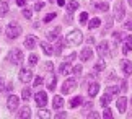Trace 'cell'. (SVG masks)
I'll use <instances>...</instances> for the list:
<instances>
[{
	"mask_svg": "<svg viewBox=\"0 0 132 119\" xmlns=\"http://www.w3.org/2000/svg\"><path fill=\"white\" fill-rule=\"evenodd\" d=\"M100 25H101V20L93 18V20H90V23H88V29H95V28H98Z\"/></svg>",
	"mask_w": 132,
	"mask_h": 119,
	"instance_id": "d4e9b609",
	"label": "cell"
},
{
	"mask_svg": "<svg viewBox=\"0 0 132 119\" xmlns=\"http://www.w3.org/2000/svg\"><path fill=\"white\" fill-rule=\"evenodd\" d=\"M111 26H113V18L108 17V18H106V25H104V31H103V34H106V29H109Z\"/></svg>",
	"mask_w": 132,
	"mask_h": 119,
	"instance_id": "1f68e13d",
	"label": "cell"
},
{
	"mask_svg": "<svg viewBox=\"0 0 132 119\" xmlns=\"http://www.w3.org/2000/svg\"><path fill=\"white\" fill-rule=\"evenodd\" d=\"M88 117H93V119H96V117H98V114H96V113H90V114H88Z\"/></svg>",
	"mask_w": 132,
	"mask_h": 119,
	"instance_id": "c3c4849f",
	"label": "cell"
},
{
	"mask_svg": "<svg viewBox=\"0 0 132 119\" xmlns=\"http://www.w3.org/2000/svg\"><path fill=\"white\" fill-rule=\"evenodd\" d=\"M77 8H78V2H77V0H70V2L67 3V10H69V13H73Z\"/></svg>",
	"mask_w": 132,
	"mask_h": 119,
	"instance_id": "603a6c76",
	"label": "cell"
},
{
	"mask_svg": "<svg viewBox=\"0 0 132 119\" xmlns=\"http://www.w3.org/2000/svg\"><path fill=\"white\" fill-rule=\"evenodd\" d=\"M127 3H129V5H130V7H132V0H127Z\"/></svg>",
	"mask_w": 132,
	"mask_h": 119,
	"instance_id": "816d5d0a",
	"label": "cell"
},
{
	"mask_svg": "<svg viewBox=\"0 0 132 119\" xmlns=\"http://www.w3.org/2000/svg\"><path fill=\"white\" fill-rule=\"evenodd\" d=\"M75 57H77V54H75V52H70V54H69V57L65 59V62H72Z\"/></svg>",
	"mask_w": 132,
	"mask_h": 119,
	"instance_id": "7bdbcfd3",
	"label": "cell"
},
{
	"mask_svg": "<svg viewBox=\"0 0 132 119\" xmlns=\"http://www.w3.org/2000/svg\"><path fill=\"white\" fill-rule=\"evenodd\" d=\"M87 20H88V13H85V12H83L82 15H80V23H82V25H83V23H87Z\"/></svg>",
	"mask_w": 132,
	"mask_h": 119,
	"instance_id": "ab89813d",
	"label": "cell"
},
{
	"mask_svg": "<svg viewBox=\"0 0 132 119\" xmlns=\"http://www.w3.org/2000/svg\"><path fill=\"white\" fill-rule=\"evenodd\" d=\"M109 101H111V95H109V93H104V95H103V98H101V106H108L109 105Z\"/></svg>",
	"mask_w": 132,
	"mask_h": 119,
	"instance_id": "484cf974",
	"label": "cell"
},
{
	"mask_svg": "<svg viewBox=\"0 0 132 119\" xmlns=\"http://www.w3.org/2000/svg\"><path fill=\"white\" fill-rule=\"evenodd\" d=\"M21 96H23V100H24V101H28L29 98H31V90H29V88H23Z\"/></svg>",
	"mask_w": 132,
	"mask_h": 119,
	"instance_id": "83f0119b",
	"label": "cell"
},
{
	"mask_svg": "<svg viewBox=\"0 0 132 119\" xmlns=\"http://www.w3.org/2000/svg\"><path fill=\"white\" fill-rule=\"evenodd\" d=\"M106 93H109V95H116V93H119V86H108V88H106Z\"/></svg>",
	"mask_w": 132,
	"mask_h": 119,
	"instance_id": "d6a6232c",
	"label": "cell"
},
{
	"mask_svg": "<svg viewBox=\"0 0 132 119\" xmlns=\"http://www.w3.org/2000/svg\"><path fill=\"white\" fill-rule=\"evenodd\" d=\"M41 47H43V51H44L46 55H52V54H54V49L51 47V44L46 43V41H43V43H41Z\"/></svg>",
	"mask_w": 132,
	"mask_h": 119,
	"instance_id": "ac0fdd59",
	"label": "cell"
},
{
	"mask_svg": "<svg viewBox=\"0 0 132 119\" xmlns=\"http://www.w3.org/2000/svg\"><path fill=\"white\" fill-rule=\"evenodd\" d=\"M57 3L60 5V7H64V5H65V0H57Z\"/></svg>",
	"mask_w": 132,
	"mask_h": 119,
	"instance_id": "f907efd6",
	"label": "cell"
},
{
	"mask_svg": "<svg viewBox=\"0 0 132 119\" xmlns=\"http://www.w3.org/2000/svg\"><path fill=\"white\" fill-rule=\"evenodd\" d=\"M3 88H5V82H3L2 77H0V91H3Z\"/></svg>",
	"mask_w": 132,
	"mask_h": 119,
	"instance_id": "f6af8a7d",
	"label": "cell"
},
{
	"mask_svg": "<svg viewBox=\"0 0 132 119\" xmlns=\"http://www.w3.org/2000/svg\"><path fill=\"white\" fill-rule=\"evenodd\" d=\"M54 18H55V13H49V15H46V17H44L43 21H44V23H51Z\"/></svg>",
	"mask_w": 132,
	"mask_h": 119,
	"instance_id": "836d02e7",
	"label": "cell"
},
{
	"mask_svg": "<svg viewBox=\"0 0 132 119\" xmlns=\"http://www.w3.org/2000/svg\"><path fill=\"white\" fill-rule=\"evenodd\" d=\"M7 13H8V5L7 2H2L0 3V17H5Z\"/></svg>",
	"mask_w": 132,
	"mask_h": 119,
	"instance_id": "4316f807",
	"label": "cell"
},
{
	"mask_svg": "<svg viewBox=\"0 0 132 119\" xmlns=\"http://www.w3.org/2000/svg\"><path fill=\"white\" fill-rule=\"evenodd\" d=\"M75 88H77V80L69 78V80H65L64 85H62V93L64 95H69V93H72Z\"/></svg>",
	"mask_w": 132,
	"mask_h": 119,
	"instance_id": "277c9868",
	"label": "cell"
},
{
	"mask_svg": "<svg viewBox=\"0 0 132 119\" xmlns=\"http://www.w3.org/2000/svg\"><path fill=\"white\" fill-rule=\"evenodd\" d=\"M5 34H7V38L8 39H15V38H18L20 34H21V26H20L18 23H10L7 29H5Z\"/></svg>",
	"mask_w": 132,
	"mask_h": 119,
	"instance_id": "7a4b0ae2",
	"label": "cell"
},
{
	"mask_svg": "<svg viewBox=\"0 0 132 119\" xmlns=\"http://www.w3.org/2000/svg\"><path fill=\"white\" fill-rule=\"evenodd\" d=\"M23 17L29 20V18L33 17V12H31V10H29V8H24V10H23Z\"/></svg>",
	"mask_w": 132,
	"mask_h": 119,
	"instance_id": "d590c367",
	"label": "cell"
},
{
	"mask_svg": "<svg viewBox=\"0 0 132 119\" xmlns=\"http://www.w3.org/2000/svg\"><path fill=\"white\" fill-rule=\"evenodd\" d=\"M98 54H100V57L101 59H106L109 55V46H108V43H100V46H98Z\"/></svg>",
	"mask_w": 132,
	"mask_h": 119,
	"instance_id": "ba28073f",
	"label": "cell"
},
{
	"mask_svg": "<svg viewBox=\"0 0 132 119\" xmlns=\"http://www.w3.org/2000/svg\"><path fill=\"white\" fill-rule=\"evenodd\" d=\"M87 43H90V44H91V43H95V38H93V36H90V38L87 39Z\"/></svg>",
	"mask_w": 132,
	"mask_h": 119,
	"instance_id": "681fc988",
	"label": "cell"
},
{
	"mask_svg": "<svg viewBox=\"0 0 132 119\" xmlns=\"http://www.w3.org/2000/svg\"><path fill=\"white\" fill-rule=\"evenodd\" d=\"M8 60L12 62V64L15 65H21L23 64V52L20 49H13V51H10V54H8Z\"/></svg>",
	"mask_w": 132,
	"mask_h": 119,
	"instance_id": "3957f363",
	"label": "cell"
},
{
	"mask_svg": "<svg viewBox=\"0 0 132 119\" xmlns=\"http://www.w3.org/2000/svg\"><path fill=\"white\" fill-rule=\"evenodd\" d=\"M124 3L121 2H116V5H114V17H116V20L118 21H122V18H124Z\"/></svg>",
	"mask_w": 132,
	"mask_h": 119,
	"instance_id": "8992f818",
	"label": "cell"
},
{
	"mask_svg": "<svg viewBox=\"0 0 132 119\" xmlns=\"http://www.w3.org/2000/svg\"><path fill=\"white\" fill-rule=\"evenodd\" d=\"M46 85H47V88L51 91H54L55 90V85H57V78H55V75L54 74H49L47 75V78H46Z\"/></svg>",
	"mask_w": 132,
	"mask_h": 119,
	"instance_id": "8fae6325",
	"label": "cell"
},
{
	"mask_svg": "<svg viewBox=\"0 0 132 119\" xmlns=\"http://www.w3.org/2000/svg\"><path fill=\"white\" fill-rule=\"evenodd\" d=\"M83 41V36H82V31L80 29H73V31H70V33L65 36V39H64V43H67L70 46H80V43Z\"/></svg>",
	"mask_w": 132,
	"mask_h": 119,
	"instance_id": "6da1fadb",
	"label": "cell"
},
{
	"mask_svg": "<svg viewBox=\"0 0 132 119\" xmlns=\"http://www.w3.org/2000/svg\"><path fill=\"white\" fill-rule=\"evenodd\" d=\"M130 101H132V100H130Z\"/></svg>",
	"mask_w": 132,
	"mask_h": 119,
	"instance_id": "db71d44e",
	"label": "cell"
},
{
	"mask_svg": "<svg viewBox=\"0 0 132 119\" xmlns=\"http://www.w3.org/2000/svg\"><path fill=\"white\" fill-rule=\"evenodd\" d=\"M52 106L55 108V109L62 108V106H64V98H62V96H54V100H52Z\"/></svg>",
	"mask_w": 132,
	"mask_h": 119,
	"instance_id": "ffe728a7",
	"label": "cell"
},
{
	"mask_svg": "<svg viewBox=\"0 0 132 119\" xmlns=\"http://www.w3.org/2000/svg\"><path fill=\"white\" fill-rule=\"evenodd\" d=\"M47 2H54V0H47Z\"/></svg>",
	"mask_w": 132,
	"mask_h": 119,
	"instance_id": "f5cc1de1",
	"label": "cell"
},
{
	"mask_svg": "<svg viewBox=\"0 0 132 119\" xmlns=\"http://www.w3.org/2000/svg\"><path fill=\"white\" fill-rule=\"evenodd\" d=\"M62 46H64V43H62V41L55 44V49H54V55H60V52H62Z\"/></svg>",
	"mask_w": 132,
	"mask_h": 119,
	"instance_id": "f1b7e54d",
	"label": "cell"
},
{
	"mask_svg": "<svg viewBox=\"0 0 132 119\" xmlns=\"http://www.w3.org/2000/svg\"><path fill=\"white\" fill-rule=\"evenodd\" d=\"M16 5L18 7H24V5H26V0H16Z\"/></svg>",
	"mask_w": 132,
	"mask_h": 119,
	"instance_id": "ee69618b",
	"label": "cell"
},
{
	"mask_svg": "<svg viewBox=\"0 0 132 119\" xmlns=\"http://www.w3.org/2000/svg\"><path fill=\"white\" fill-rule=\"evenodd\" d=\"M31 116V109H29V106H23L21 109L18 113V117L20 119H24V117H29Z\"/></svg>",
	"mask_w": 132,
	"mask_h": 119,
	"instance_id": "e0dca14e",
	"label": "cell"
},
{
	"mask_svg": "<svg viewBox=\"0 0 132 119\" xmlns=\"http://www.w3.org/2000/svg\"><path fill=\"white\" fill-rule=\"evenodd\" d=\"M103 117H104V119H106V117H108V119H111V117H113V111H111L109 108H106V109H104V113H103Z\"/></svg>",
	"mask_w": 132,
	"mask_h": 119,
	"instance_id": "e575fe53",
	"label": "cell"
},
{
	"mask_svg": "<svg viewBox=\"0 0 132 119\" xmlns=\"http://www.w3.org/2000/svg\"><path fill=\"white\" fill-rule=\"evenodd\" d=\"M72 72H73V74H77V75H80V74L83 72V67H82V65H75L73 69H72Z\"/></svg>",
	"mask_w": 132,
	"mask_h": 119,
	"instance_id": "74e56055",
	"label": "cell"
},
{
	"mask_svg": "<svg viewBox=\"0 0 132 119\" xmlns=\"http://www.w3.org/2000/svg\"><path fill=\"white\" fill-rule=\"evenodd\" d=\"M59 31H60V28H55L52 31H49V33H47V39L49 41H55V39L59 38Z\"/></svg>",
	"mask_w": 132,
	"mask_h": 119,
	"instance_id": "7402d4cb",
	"label": "cell"
},
{
	"mask_svg": "<svg viewBox=\"0 0 132 119\" xmlns=\"http://www.w3.org/2000/svg\"><path fill=\"white\" fill-rule=\"evenodd\" d=\"M55 117L62 119V117H67V113H59V114H55Z\"/></svg>",
	"mask_w": 132,
	"mask_h": 119,
	"instance_id": "bcb514c9",
	"label": "cell"
},
{
	"mask_svg": "<svg viewBox=\"0 0 132 119\" xmlns=\"http://www.w3.org/2000/svg\"><path fill=\"white\" fill-rule=\"evenodd\" d=\"M43 77H36V78H34V86H39V85H41L43 83Z\"/></svg>",
	"mask_w": 132,
	"mask_h": 119,
	"instance_id": "b9f144b4",
	"label": "cell"
},
{
	"mask_svg": "<svg viewBox=\"0 0 132 119\" xmlns=\"http://www.w3.org/2000/svg\"><path fill=\"white\" fill-rule=\"evenodd\" d=\"M126 106H127V98L121 96L118 100V109H119V113H126Z\"/></svg>",
	"mask_w": 132,
	"mask_h": 119,
	"instance_id": "2e32d148",
	"label": "cell"
},
{
	"mask_svg": "<svg viewBox=\"0 0 132 119\" xmlns=\"http://www.w3.org/2000/svg\"><path fill=\"white\" fill-rule=\"evenodd\" d=\"M31 78H33V72L29 69H21L20 70V80H21L23 83H28Z\"/></svg>",
	"mask_w": 132,
	"mask_h": 119,
	"instance_id": "9c48e42d",
	"label": "cell"
},
{
	"mask_svg": "<svg viewBox=\"0 0 132 119\" xmlns=\"http://www.w3.org/2000/svg\"><path fill=\"white\" fill-rule=\"evenodd\" d=\"M38 116H39V119H41V117H43V119H49V117H51V113H49L47 109H41Z\"/></svg>",
	"mask_w": 132,
	"mask_h": 119,
	"instance_id": "f546056e",
	"label": "cell"
},
{
	"mask_svg": "<svg viewBox=\"0 0 132 119\" xmlns=\"http://www.w3.org/2000/svg\"><path fill=\"white\" fill-rule=\"evenodd\" d=\"M104 69H106V62H104V60H98V62L95 64V74H93V75H96L98 72L104 70Z\"/></svg>",
	"mask_w": 132,
	"mask_h": 119,
	"instance_id": "44dd1931",
	"label": "cell"
},
{
	"mask_svg": "<svg viewBox=\"0 0 132 119\" xmlns=\"http://www.w3.org/2000/svg\"><path fill=\"white\" fill-rule=\"evenodd\" d=\"M98 91H100V85H98V83H91V85H90V88H88V95H90L91 98L98 95Z\"/></svg>",
	"mask_w": 132,
	"mask_h": 119,
	"instance_id": "d6986e66",
	"label": "cell"
},
{
	"mask_svg": "<svg viewBox=\"0 0 132 119\" xmlns=\"http://www.w3.org/2000/svg\"><path fill=\"white\" fill-rule=\"evenodd\" d=\"M124 29H132V17L124 23Z\"/></svg>",
	"mask_w": 132,
	"mask_h": 119,
	"instance_id": "60d3db41",
	"label": "cell"
},
{
	"mask_svg": "<svg viewBox=\"0 0 132 119\" xmlns=\"http://www.w3.org/2000/svg\"><path fill=\"white\" fill-rule=\"evenodd\" d=\"M121 90H122V91L127 90V83H126V82H122V83H121Z\"/></svg>",
	"mask_w": 132,
	"mask_h": 119,
	"instance_id": "7dc6e473",
	"label": "cell"
},
{
	"mask_svg": "<svg viewBox=\"0 0 132 119\" xmlns=\"http://www.w3.org/2000/svg\"><path fill=\"white\" fill-rule=\"evenodd\" d=\"M38 44V38L36 36H28L26 39H24V46H26L28 49H34Z\"/></svg>",
	"mask_w": 132,
	"mask_h": 119,
	"instance_id": "4fadbf2b",
	"label": "cell"
},
{
	"mask_svg": "<svg viewBox=\"0 0 132 119\" xmlns=\"http://www.w3.org/2000/svg\"><path fill=\"white\" fill-rule=\"evenodd\" d=\"M91 57H93V49L91 47H85L82 52H80V59L82 60H90Z\"/></svg>",
	"mask_w": 132,
	"mask_h": 119,
	"instance_id": "5bb4252c",
	"label": "cell"
},
{
	"mask_svg": "<svg viewBox=\"0 0 132 119\" xmlns=\"http://www.w3.org/2000/svg\"><path fill=\"white\" fill-rule=\"evenodd\" d=\"M108 3H96V10L98 12H108Z\"/></svg>",
	"mask_w": 132,
	"mask_h": 119,
	"instance_id": "4dcf8cb0",
	"label": "cell"
},
{
	"mask_svg": "<svg viewBox=\"0 0 132 119\" xmlns=\"http://www.w3.org/2000/svg\"><path fill=\"white\" fill-rule=\"evenodd\" d=\"M18 105H20V98H18L16 95H10L8 100H7V108H8V111L15 113V111H16V108H18Z\"/></svg>",
	"mask_w": 132,
	"mask_h": 119,
	"instance_id": "5b68a950",
	"label": "cell"
},
{
	"mask_svg": "<svg viewBox=\"0 0 132 119\" xmlns=\"http://www.w3.org/2000/svg\"><path fill=\"white\" fill-rule=\"evenodd\" d=\"M43 8H44V2H36V5H34V10H36V12H41Z\"/></svg>",
	"mask_w": 132,
	"mask_h": 119,
	"instance_id": "f35d334b",
	"label": "cell"
},
{
	"mask_svg": "<svg viewBox=\"0 0 132 119\" xmlns=\"http://www.w3.org/2000/svg\"><path fill=\"white\" fill-rule=\"evenodd\" d=\"M59 72L62 75H69L70 72H72V67H70V62H62L60 64V67H59Z\"/></svg>",
	"mask_w": 132,
	"mask_h": 119,
	"instance_id": "9a60e30c",
	"label": "cell"
},
{
	"mask_svg": "<svg viewBox=\"0 0 132 119\" xmlns=\"http://www.w3.org/2000/svg\"><path fill=\"white\" fill-rule=\"evenodd\" d=\"M119 65H121V70H122L126 75L132 74V62H130V60H127V59H122Z\"/></svg>",
	"mask_w": 132,
	"mask_h": 119,
	"instance_id": "30bf717a",
	"label": "cell"
},
{
	"mask_svg": "<svg viewBox=\"0 0 132 119\" xmlns=\"http://www.w3.org/2000/svg\"><path fill=\"white\" fill-rule=\"evenodd\" d=\"M29 64H31V65H36L38 64V55H34V54H31V55H29Z\"/></svg>",
	"mask_w": 132,
	"mask_h": 119,
	"instance_id": "8d00e7d4",
	"label": "cell"
},
{
	"mask_svg": "<svg viewBox=\"0 0 132 119\" xmlns=\"http://www.w3.org/2000/svg\"><path fill=\"white\" fill-rule=\"evenodd\" d=\"M80 105H83V98L82 96H75L72 101H70V108H77Z\"/></svg>",
	"mask_w": 132,
	"mask_h": 119,
	"instance_id": "cb8c5ba5",
	"label": "cell"
},
{
	"mask_svg": "<svg viewBox=\"0 0 132 119\" xmlns=\"http://www.w3.org/2000/svg\"><path fill=\"white\" fill-rule=\"evenodd\" d=\"M130 51H132V36H126L122 44V54H129Z\"/></svg>",
	"mask_w": 132,
	"mask_h": 119,
	"instance_id": "7c38bea8",
	"label": "cell"
},
{
	"mask_svg": "<svg viewBox=\"0 0 132 119\" xmlns=\"http://www.w3.org/2000/svg\"><path fill=\"white\" fill-rule=\"evenodd\" d=\"M34 101H36V105L39 108L46 106V103H47V95H46V91H38L36 95H34Z\"/></svg>",
	"mask_w": 132,
	"mask_h": 119,
	"instance_id": "52a82bcc",
	"label": "cell"
}]
</instances>
